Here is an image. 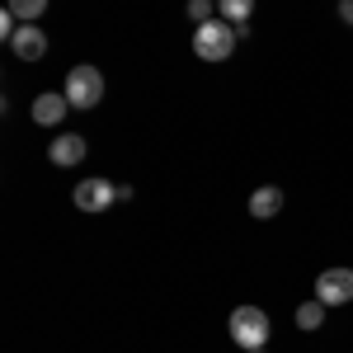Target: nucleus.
Instances as JSON below:
<instances>
[{
    "label": "nucleus",
    "mask_w": 353,
    "mask_h": 353,
    "mask_svg": "<svg viewBox=\"0 0 353 353\" xmlns=\"http://www.w3.org/2000/svg\"><path fill=\"white\" fill-rule=\"evenodd\" d=\"M245 353H264V349H245Z\"/></svg>",
    "instance_id": "15"
},
{
    "label": "nucleus",
    "mask_w": 353,
    "mask_h": 353,
    "mask_svg": "<svg viewBox=\"0 0 353 353\" xmlns=\"http://www.w3.org/2000/svg\"><path fill=\"white\" fill-rule=\"evenodd\" d=\"M5 10H10L19 24H38V14L48 10V0H5Z\"/></svg>",
    "instance_id": "12"
},
{
    "label": "nucleus",
    "mask_w": 353,
    "mask_h": 353,
    "mask_svg": "<svg viewBox=\"0 0 353 353\" xmlns=\"http://www.w3.org/2000/svg\"><path fill=\"white\" fill-rule=\"evenodd\" d=\"M189 19L193 24H208L212 19V0H189Z\"/></svg>",
    "instance_id": "13"
},
{
    "label": "nucleus",
    "mask_w": 353,
    "mask_h": 353,
    "mask_svg": "<svg viewBox=\"0 0 353 353\" xmlns=\"http://www.w3.org/2000/svg\"><path fill=\"white\" fill-rule=\"evenodd\" d=\"M217 14L226 24H250V14H254V0H217Z\"/></svg>",
    "instance_id": "11"
},
{
    "label": "nucleus",
    "mask_w": 353,
    "mask_h": 353,
    "mask_svg": "<svg viewBox=\"0 0 353 353\" xmlns=\"http://www.w3.org/2000/svg\"><path fill=\"white\" fill-rule=\"evenodd\" d=\"M321 325H325V301L321 297L301 301L297 306V330H321Z\"/></svg>",
    "instance_id": "10"
},
{
    "label": "nucleus",
    "mask_w": 353,
    "mask_h": 353,
    "mask_svg": "<svg viewBox=\"0 0 353 353\" xmlns=\"http://www.w3.org/2000/svg\"><path fill=\"white\" fill-rule=\"evenodd\" d=\"M66 109H71L66 90H48V94L33 99V123H38V128H57V123L66 118Z\"/></svg>",
    "instance_id": "6"
},
{
    "label": "nucleus",
    "mask_w": 353,
    "mask_h": 353,
    "mask_svg": "<svg viewBox=\"0 0 353 353\" xmlns=\"http://www.w3.org/2000/svg\"><path fill=\"white\" fill-rule=\"evenodd\" d=\"M316 297L325 306H349L353 301V269H325L316 278Z\"/></svg>",
    "instance_id": "5"
},
{
    "label": "nucleus",
    "mask_w": 353,
    "mask_h": 353,
    "mask_svg": "<svg viewBox=\"0 0 353 353\" xmlns=\"http://www.w3.org/2000/svg\"><path fill=\"white\" fill-rule=\"evenodd\" d=\"M278 212H283V189L278 184H264V189L250 193V217L254 221H273Z\"/></svg>",
    "instance_id": "8"
},
{
    "label": "nucleus",
    "mask_w": 353,
    "mask_h": 353,
    "mask_svg": "<svg viewBox=\"0 0 353 353\" xmlns=\"http://www.w3.org/2000/svg\"><path fill=\"white\" fill-rule=\"evenodd\" d=\"M236 43H241V33L226 19H208V24L193 28V52L203 57V61H226V57L236 52Z\"/></svg>",
    "instance_id": "1"
},
{
    "label": "nucleus",
    "mask_w": 353,
    "mask_h": 353,
    "mask_svg": "<svg viewBox=\"0 0 353 353\" xmlns=\"http://www.w3.org/2000/svg\"><path fill=\"white\" fill-rule=\"evenodd\" d=\"M66 99H71V109H94V104H104V71H99V66H71V76H66Z\"/></svg>",
    "instance_id": "2"
},
{
    "label": "nucleus",
    "mask_w": 353,
    "mask_h": 353,
    "mask_svg": "<svg viewBox=\"0 0 353 353\" xmlns=\"http://www.w3.org/2000/svg\"><path fill=\"white\" fill-rule=\"evenodd\" d=\"M10 48H14L19 61H38V57L48 52V33H43L38 24H19V33L10 38Z\"/></svg>",
    "instance_id": "7"
},
{
    "label": "nucleus",
    "mask_w": 353,
    "mask_h": 353,
    "mask_svg": "<svg viewBox=\"0 0 353 353\" xmlns=\"http://www.w3.org/2000/svg\"><path fill=\"white\" fill-rule=\"evenodd\" d=\"M339 19H344V24H353V0H339Z\"/></svg>",
    "instance_id": "14"
},
{
    "label": "nucleus",
    "mask_w": 353,
    "mask_h": 353,
    "mask_svg": "<svg viewBox=\"0 0 353 353\" xmlns=\"http://www.w3.org/2000/svg\"><path fill=\"white\" fill-rule=\"evenodd\" d=\"M71 203H76L81 212H109L113 203H118V184H109L104 174L81 179V184H76V193H71Z\"/></svg>",
    "instance_id": "4"
},
{
    "label": "nucleus",
    "mask_w": 353,
    "mask_h": 353,
    "mask_svg": "<svg viewBox=\"0 0 353 353\" xmlns=\"http://www.w3.org/2000/svg\"><path fill=\"white\" fill-rule=\"evenodd\" d=\"M231 339L241 349H264L269 344V316L259 306H236L231 311Z\"/></svg>",
    "instance_id": "3"
},
{
    "label": "nucleus",
    "mask_w": 353,
    "mask_h": 353,
    "mask_svg": "<svg viewBox=\"0 0 353 353\" xmlns=\"http://www.w3.org/2000/svg\"><path fill=\"white\" fill-rule=\"evenodd\" d=\"M85 137H76V132H66V137H57L52 146H48V161L52 165H81L85 161Z\"/></svg>",
    "instance_id": "9"
}]
</instances>
